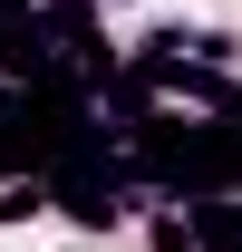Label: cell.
I'll return each instance as SVG.
<instances>
[{"mask_svg":"<svg viewBox=\"0 0 242 252\" xmlns=\"http://www.w3.org/2000/svg\"><path fill=\"white\" fill-rule=\"evenodd\" d=\"M49 204V185H0V223H20V214H39Z\"/></svg>","mask_w":242,"mask_h":252,"instance_id":"6da1fadb","label":"cell"}]
</instances>
